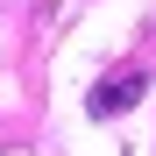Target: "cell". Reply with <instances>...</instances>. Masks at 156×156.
<instances>
[{
	"mask_svg": "<svg viewBox=\"0 0 156 156\" xmlns=\"http://www.w3.org/2000/svg\"><path fill=\"white\" fill-rule=\"evenodd\" d=\"M142 92H149V71H142V64H128V71H107V78L92 85L85 114H92V121H114V114H128V107H135Z\"/></svg>",
	"mask_w": 156,
	"mask_h": 156,
	"instance_id": "6da1fadb",
	"label": "cell"
}]
</instances>
